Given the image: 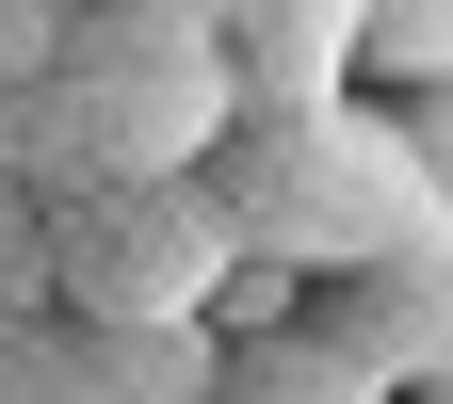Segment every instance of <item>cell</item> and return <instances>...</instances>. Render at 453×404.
<instances>
[{
    "instance_id": "cell-1",
    "label": "cell",
    "mask_w": 453,
    "mask_h": 404,
    "mask_svg": "<svg viewBox=\"0 0 453 404\" xmlns=\"http://www.w3.org/2000/svg\"><path fill=\"white\" fill-rule=\"evenodd\" d=\"M195 194L226 226V259H259V275H357V259H421L453 243V210L421 179V146H405V113L388 97H226V130L195 146Z\"/></svg>"
},
{
    "instance_id": "cell-2",
    "label": "cell",
    "mask_w": 453,
    "mask_h": 404,
    "mask_svg": "<svg viewBox=\"0 0 453 404\" xmlns=\"http://www.w3.org/2000/svg\"><path fill=\"white\" fill-rule=\"evenodd\" d=\"M33 210H49V308L65 324H195L226 275V226L195 179H81Z\"/></svg>"
},
{
    "instance_id": "cell-3",
    "label": "cell",
    "mask_w": 453,
    "mask_h": 404,
    "mask_svg": "<svg viewBox=\"0 0 453 404\" xmlns=\"http://www.w3.org/2000/svg\"><path fill=\"white\" fill-rule=\"evenodd\" d=\"M292 324L324 339L340 372L421 388V372L453 356V243H421V259H357V275H308V292H292Z\"/></svg>"
},
{
    "instance_id": "cell-4",
    "label": "cell",
    "mask_w": 453,
    "mask_h": 404,
    "mask_svg": "<svg viewBox=\"0 0 453 404\" xmlns=\"http://www.w3.org/2000/svg\"><path fill=\"white\" fill-rule=\"evenodd\" d=\"M211 404H388V388L340 372L308 324H259V339H211Z\"/></svg>"
}]
</instances>
